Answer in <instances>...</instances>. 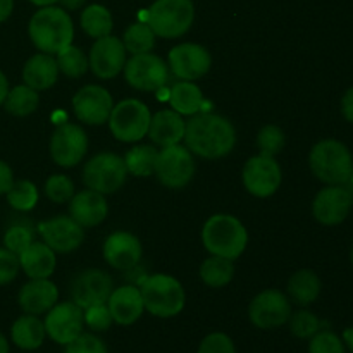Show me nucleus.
<instances>
[{
    "label": "nucleus",
    "mask_w": 353,
    "mask_h": 353,
    "mask_svg": "<svg viewBox=\"0 0 353 353\" xmlns=\"http://www.w3.org/2000/svg\"><path fill=\"white\" fill-rule=\"evenodd\" d=\"M185 143L192 154L203 159L226 157L236 145V131L226 117L212 112H199L186 123Z\"/></svg>",
    "instance_id": "f257e3e1"
},
{
    "label": "nucleus",
    "mask_w": 353,
    "mask_h": 353,
    "mask_svg": "<svg viewBox=\"0 0 353 353\" xmlns=\"http://www.w3.org/2000/svg\"><path fill=\"white\" fill-rule=\"evenodd\" d=\"M31 41L43 54L55 55L72 43L74 26L65 9L55 6L41 7L33 14L28 26Z\"/></svg>",
    "instance_id": "f03ea898"
},
{
    "label": "nucleus",
    "mask_w": 353,
    "mask_h": 353,
    "mask_svg": "<svg viewBox=\"0 0 353 353\" xmlns=\"http://www.w3.org/2000/svg\"><path fill=\"white\" fill-rule=\"evenodd\" d=\"M202 241L210 255L236 261L247 248L248 233L238 217L216 214L203 224Z\"/></svg>",
    "instance_id": "7ed1b4c3"
},
{
    "label": "nucleus",
    "mask_w": 353,
    "mask_h": 353,
    "mask_svg": "<svg viewBox=\"0 0 353 353\" xmlns=\"http://www.w3.org/2000/svg\"><path fill=\"white\" fill-rule=\"evenodd\" d=\"M145 310L154 317L169 319L185 309V290L181 283L169 274L147 276L140 286Z\"/></svg>",
    "instance_id": "20e7f679"
},
{
    "label": "nucleus",
    "mask_w": 353,
    "mask_h": 353,
    "mask_svg": "<svg viewBox=\"0 0 353 353\" xmlns=\"http://www.w3.org/2000/svg\"><path fill=\"white\" fill-rule=\"evenodd\" d=\"M309 164L314 176L326 185H345L353 172V157L338 140H323L310 150Z\"/></svg>",
    "instance_id": "39448f33"
},
{
    "label": "nucleus",
    "mask_w": 353,
    "mask_h": 353,
    "mask_svg": "<svg viewBox=\"0 0 353 353\" xmlns=\"http://www.w3.org/2000/svg\"><path fill=\"white\" fill-rule=\"evenodd\" d=\"M195 7L192 0H155L148 9L150 28L157 37L178 38L192 28Z\"/></svg>",
    "instance_id": "423d86ee"
},
{
    "label": "nucleus",
    "mask_w": 353,
    "mask_h": 353,
    "mask_svg": "<svg viewBox=\"0 0 353 353\" xmlns=\"http://www.w3.org/2000/svg\"><path fill=\"white\" fill-rule=\"evenodd\" d=\"M128 178V169L124 159L112 152H102L90 159L83 169V181L86 188L110 195L121 190Z\"/></svg>",
    "instance_id": "0eeeda50"
},
{
    "label": "nucleus",
    "mask_w": 353,
    "mask_h": 353,
    "mask_svg": "<svg viewBox=\"0 0 353 353\" xmlns=\"http://www.w3.org/2000/svg\"><path fill=\"white\" fill-rule=\"evenodd\" d=\"M150 119L152 114L143 102L137 99H126L112 107L109 128L116 140L134 143L148 133Z\"/></svg>",
    "instance_id": "6e6552de"
},
{
    "label": "nucleus",
    "mask_w": 353,
    "mask_h": 353,
    "mask_svg": "<svg viewBox=\"0 0 353 353\" xmlns=\"http://www.w3.org/2000/svg\"><path fill=\"white\" fill-rule=\"evenodd\" d=\"M154 174L168 188H185L195 174V161L192 152L179 143L164 147L159 150Z\"/></svg>",
    "instance_id": "1a4fd4ad"
},
{
    "label": "nucleus",
    "mask_w": 353,
    "mask_h": 353,
    "mask_svg": "<svg viewBox=\"0 0 353 353\" xmlns=\"http://www.w3.org/2000/svg\"><path fill=\"white\" fill-rule=\"evenodd\" d=\"M292 316L290 299L279 290H264L254 296L248 307L250 323L259 330H276L288 323Z\"/></svg>",
    "instance_id": "9d476101"
},
{
    "label": "nucleus",
    "mask_w": 353,
    "mask_h": 353,
    "mask_svg": "<svg viewBox=\"0 0 353 353\" xmlns=\"http://www.w3.org/2000/svg\"><path fill=\"white\" fill-rule=\"evenodd\" d=\"M88 150V137L85 130L74 123H62L55 128L50 138V155L61 168H74L83 161Z\"/></svg>",
    "instance_id": "9b49d317"
},
{
    "label": "nucleus",
    "mask_w": 353,
    "mask_h": 353,
    "mask_svg": "<svg viewBox=\"0 0 353 353\" xmlns=\"http://www.w3.org/2000/svg\"><path fill=\"white\" fill-rule=\"evenodd\" d=\"M123 71L126 81L140 92H155L162 88L169 78V65L152 52L133 55L126 61Z\"/></svg>",
    "instance_id": "f8f14e48"
},
{
    "label": "nucleus",
    "mask_w": 353,
    "mask_h": 353,
    "mask_svg": "<svg viewBox=\"0 0 353 353\" xmlns=\"http://www.w3.org/2000/svg\"><path fill=\"white\" fill-rule=\"evenodd\" d=\"M43 324L47 336L57 345L65 347L83 333V309L74 302L55 303L47 312Z\"/></svg>",
    "instance_id": "ddd939ff"
},
{
    "label": "nucleus",
    "mask_w": 353,
    "mask_h": 353,
    "mask_svg": "<svg viewBox=\"0 0 353 353\" xmlns=\"http://www.w3.org/2000/svg\"><path fill=\"white\" fill-rule=\"evenodd\" d=\"M243 185L254 196L268 199L278 192L281 185V168L274 157L255 155L243 168Z\"/></svg>",
    "instance_id": "4468645a"
},
{
    "label": "nucleus",
    "mask_w": 353,
    "mask_h": 353,
    "mask_svg": "<svg viewBox=\"0 0 353 353\" xmlns=\"http://www.w3.org/2000/svg\"><path fill=\"white\" fill-rule=\"evenodd\" d=\"M114 100L103 86L86 85L72 97V109L81 123L90 126H102L109 121Z\"/></svg>",
    "instance_id": "2eb2a0df"
},
{
    "label": "nucleus",
    "mask_w": 353,
    "mask_h": 353,
    "mask_svg": "<svg viewBox=\"0 0 353 353\" xmlns=\"http://www.w3.org/2000/svg\"><path fill=\"white\" fill-rule=\"evenodd\" d=\"M169 68L181 81H196L209 72L212 57L199 43H179L169 52Z\"/></svg>",
    "instance_id": "dca6fc26"
},
{
    "label": "nucleus",
    "mask_w": 353,
    "mask_h": 353,
    "mask_svg": "<svg viewBox=\"0 0 353 353\" xmlns=\"http://www.w3.org/2000/svg\"><path fill=\"white\" fill-rule=\"evenodd\" d=\"M88 64L97 78H116L126 65V48H124L123 40L112 34L97 38L90 50Z\"/></svg>",
    "instance_id": "f3484780"
},
{
    "label": "nucleus",
    "mask_w": 353,
    "mask_h": 353,
    "mask_svg": "<svg viewBox=\"0 0 353 353\" xmlns=\"http://www.w3.org/2000/svg\"><path fill=\"white\" fill-rule=\"evenodd\" d=\"M38 233L43 243H47L52 250L59 254L74 252L76 248L81 247L85 240V231L71 216H57L41 221L38 224Z\"/></svg>",
    "instance_id": "a211bd4d"
},
{
    "label": "nucleus",
    "mask_w": 353,
    "mask_h": 353,
    "mask_svg": "<svg viewBox=\"0 0 353 353\" xmlns=\"http://www.w3.org/2000/svg\"><path fill=\"white\" fill-rule=\"evenodd\" d=\"M112 278L100 269H86L79 272L71 285V296L83 310L99 303H107L112 293Z\"/></svg>",
    "instance_id": "6ab92c4d"
},
{
    "label": "nucleus",
    "mask_w": 353,
    "mask_h": 353,
    "mask_svg": "<svg viewBox=\"0 0 353 353\" xmlns=\"http://www.w3.org/2000/svg\"><path fill=\"white\" fill-rule=\"evenodd\" d=\"M352 210V200L343 185H330L321 190L312 202V214L324 226L343 223Z\"/></svg>",
    "instance_id": "aec40b11"
},
{
    "label": "nucleus",
    "mask_w": 353,
    "mask_h": 353,
    "mask_svg": "<svg viewBox=\"0 0 353 353\" xmlns=\"http://www.w3.org/2000/svg\"><path fill=\"white\" fill-rule=\"evenodd\" d=\"M141 243L130 231H114L103 241L102 254L107 264L117 271L134 268L141 259Z\"/></svg>",
    "instance_id": "412c9836"
},
{
    "label": "nucleus",
    "mask_w": 353,
    "mask_h": 353,
    "mask_svg": "<svg viewBox=\"0 0 353 353\" xmlns=\"http://www.w3.org/2000/svg\"><path fill=\"white\" fill-rule=\"evenodd\" d=\"M107 307H109L112 321L119 326H131L145 312L141 292L134 285H124L112 290L107 300Z\"/></svg>",
    "instance_id": "4be33fe9"
},
{
    "label": "nucleus",
    "mask_w": 353,
    "mask_h": 353,
    "mask_svg": "<svg viewBox=\"0 0 353 353\" xmlns=\"http://www.w3.org/2000/svg\"><path fill=\"white\" fill-rule=\"evenodd\" d=\"M69 216L76 221L81 228H93L103 223L109 214L105 195L93 190H83L74 193L69 200Z\"/></svg>",
    "instance_id": "5701e85b"
},
{
    "label": "nucleus",
    "mask_w": 353,
    "mask_h": 353,
    "mask_svg": "<svg viewBox=\"0 0 353 353\" xmlns=\"http://www.w3.org/2000/svg\"><path fill=\"white\" fill-rule=\"evenodd\" d=\"M59 290L50 279H31L19 290L17 302L24 314H47L57 303Z\"/></svg>",
    "instance_id": "b1692460"
},
{
    "label": "nucleus",
    "mask_w": 353,
    "mask_h": 353,
    "mask_svg": "<svg viewBox=\"0 0 353 353\" xmlns=\"http://www.w3.org/2000/svg\"><path fill=\"white\" fill-rule=\"evenodd\" d=\"M185 130L186 123L183 121L181 114L172 109H164L152 116L147 134L155 145L164 148L179 143L185 138Z\"/></svg>",
    "instance_id": "393cba45"
},
{
    "label": "nucleus",
    "mask_w": 353,
    "mask_h": 353,
    "mask_svg": "<svg viewBox=\"0 0 353 353\" xmlns=\"http://www.w3.org/2000/svg\"><path fill=\"white\" fill-rule=\"evenodd\" d=\"M59 78V65L54 55L50 54H34L33 57L28 59V62L23 68V79L24 85L30 88L41 92L48 90L57 83Z\"/></svg>",
    "instance_id": "a878e982"
},
{
    "label": "nucleus",
    "mask_w": 353,
    "mask_h": 353,
    "mask_svg": "<svg viewBox=\"0 0 353 353\" xmlns=\"http://www.w3.org/2000/svg\"><path fill=\"white\" fill-rule=\"evenodd\" d=\"M55 252L43 241H33L19 255V265L30 279H47L55 271Z\"/></svg>",
    "instance_id": "bb28decb"
},
{
    "label": "nucleus",
    "mask_w": 353,
    "mask_h": 353,
    "mask_svg": "<svg viewBox=\"0 0 353 353\" xmlns=\"http://www.w3.org/2000/svg\"><path fill=\"white\" fill-rule=\"evenodd\" d=\"M45 336V324L40 317L33 314H24L14 321L10 327V340L17 348L24 352H33L43 345Z\"/></svg>",
    "instance_id": "cd10ccee"
},
{
    "label": "nucleus",
    "mask_w": 353,
    "mask_h": 353,
    "mask_svg": "<svg viewBox=\"0 0 353 353\" xmlns=\"http://www.w3.org/2000/svg\"><path fill=\"white\" fill-rule=\"evenodd\" d=\"M321 288H323V285H321L319 276L314 271H310V269L296 271L288 279V286H286L288 299L293 300L300 307H307L316 302L321 293Z\"/></svg>",
    "instance_id": "c85d7f7f"
},
{
    "label": "nucleus",
    "mask_w": 353,
    "mask_h": 353,
    "mask_svg": "<svg viewBox=\"0 0 353 353\" xmlns=\"http://www.w3.org/2000/svg\"><path fill=\"white\" fill-rule=\"evenodd\" d=\"M169 103L181 116H195L203 105V93L193 81H179L171 88Z\"/></svg>",
    "instance_id": "c756f323"
},
{
    "label": "nucleus",
    "mask_w": 353,
    "mask_h": 353,
    "mask_svg": "<svg viewBox=\"0 0 353 353\" xmlns=\"http://www.w3.org/2000/svg\"><path fill=\"white\" fill-rule=\"evenodd\" d=\"M234 276L233 261L217 255H210L200 265V278L210 288H224L231 283Z\"/></svg>",
    "instance_id": "7c9ffc66"
},
{
    "label": "nucleus",
    "mask_w": 353,
    "mask_h": 353,
    "mask_svg": "<svg viewBox=\"0 0 353 353\" xmlns=\"http://www.w3.org/2000/svg\"><path fill=\"white\" fill-rule=\"evenodd\" d=\"M2 105L12 116L26 117L38 109V105H40V95H38L37 90L30 88L28 85L14 86L12 90H9Z\"/></svg>",
    "instance_id": "2f4dec72"
},
{
    "label": "nucleus",
    "mask_w": 353,
    "mask_h": 353,
    "mask_svg": "<svg viewBox=\"0 0 353 353\" xmlns=\"http://www.w3.org/2000/svg\"><path fill=\"white\" fill-rule=\"evenodd\" d=\"M159 150L152 145H137L130 148L124 155V164H126L128 174L145 178L152 176L155 171V162H157Z\"/></svg>",
    "instance_id": "473e14b6"
},
{
    "label": "nucleus",
    "mask_w": 353,
    "mask_h": 353,
    "mask_svg": "<svg viewBox=\"0 0 353 353\" xmlns=\"http://www.w3.org/2000/svg\"><path fill=\"white\" fill-rule=\"evenodd\" d=\"M81 28L88 37L102 38L112 33L114 21L109 9L100 3H92L81 12Z\"/></svg>",
    "instance_id": "72a5a7b5"
},
{
    "label": "nucleus",
    "mask_w": 353,
    "mask_h": 353,
    "mask_svg": "<svg viewBox=\"0 0 353 353\" xmlns=\"http://www.w3.org/2000/svg\"><path fill=\"white\" fill-rule=\"evenodd\" d=\"M155 37L154 30L150 28L148 23H133L131 26H128V30L124 31L123 43L126 52H131L133 55L138 54H147L152 52V48L155 47Z\"/></svg>",
    "instance_id": "f704fd0d"
},
{
    "label": "nucleus",
    "mask_w": 353,
    "mask_h": 353,
    "mask_svg": "<svg viewBox=\"0 0 353 353\" xmlns=\"http://www.w3.org/2000/svg\"><path fill=\"white\" fill-rule=\"evenodd\" d=\"M55 61H57L59 72L65 74L68 78H79V76L85 74L90 69L88 57L85 55V52L81 48L74 47V45H68L65 48H62L59 54H55Z\"/></svg>",
    "instance_id": "c9c22d12"
},
{
    "label": "nucleus",
    "mask_w": 353,
    "mask_h": 353,
    "mask_svg": "<svg viewBox=\"0 0 353 353\" xmlns=\"http://www.w3.org/2000/svg\"><path fill=\"white\" fill-rule=\"evenodd\" d=\"M7 202L17 212H28V210H33L38 203V188L34 186V183L28 181V179H19V181H14L10 186L9 192L6 193Z\"/></svg>",
    "instance_id": "e433bc0d"
},
{
    "label": "nucleus",
    "mask_w": 353,
    "mask_h": 353,
    "mask_svg": "<svg viewBox=\"0 0 353 353\" xmlns=\"http://www.w3.org/2000/svg\"><path fill=\"white\" fill-rule=\"evenodd\" d=\"M290 331L295 338L299 340H310L316 333L321 331V321L316 314H312L310 310H296V312H292L288 319Z\"/></svg>",
    "instance_id": "4c0bfd02"
},
{
    "label": "nucleus",
    "mask_w": 353,
    "mask_h": 353,
    "mask_svg": "<svg viewBox=\"0 0 353 353\" xmlns=\"http://www.w3.org/2000/svg\"><path fill=\"white\" fill-rule=\"evenodd\" d=\"M34 241V231L30 224H12L3 234V247L19 257L28 247Z\"/></svg>",
    "instance_id": "58836bf2"
},
{
    "label": "nucleus",
    "mask_w": 353,
    "mask_h": 353,
    "mask_svg": "<svg viewBox=\"0 0 353 353\" xmlns=\"http://www.w3.org/2000/svg\"><path fill=\"white\" fill-rule=\"evenodd\" d=\"M286 137L283 133V130L276 124H268V126L262 128L257 134V145L259 150L262 155H269V157H274L279 152L285 148Z\"/></svg>",
    "instance_id": "ea45409f"
},
{
    "label": "nucleus",
    "mask_w": 353,
    "mask_h": 353,
    "mask_svg": "<svg viewBox=\"0 0 353 353\" xmlns=\"http://www.w3.org/2000/svg\"><path fill=\"white\" fill-rule=\"evenodd\" d=\"M45 195L54 203H65L74 196V183L65 174H52L45 183Z\"/></svg>",
    "instance_id": "a19ab883"
},
{
    "label": "nucleus",
    "mask_w": 353,
    "mask_h": 353,
    "mask_svg": "<svg viewBox=\"0 0 353 353\" xmlns=\"http://www.w3.org/2000/svg\"><path fill=\"white\" fill-rule=\"evenodd\" d=\"M309 353H347V347L336 333L321 330L309 340Z\"/></svg>",
    "instance_id": "79ce46f5"
},
{
    "label": "nucleus",
    "mask_w": 353,
    "mask_h": 353,
    "mask_svg": "<svg viewBox=\"0 0 353 353\" xmlns=\"http://www.w3.org/2000/svg\"><path fill=\"white\" fill-rule=\"evenodd\" d=\"M83 319H85V326H88L95 333L107 331L114 323L107 303H99V305H92L85 309L83 310Z\"/></svg>",
    "instance_id": "37998d69"
},
{
    "label": "nucleus",
    "mask_w": 353,
    "mask_h": 353,
    "mask_svg": "<svg viewBox=\"0 0 353 353\" xmlns=\"http://www.w3.org/2000/svg\"><path fill=\"white\" fill-rule=\"evenodd\" d=\"M196 353H236V347L226 333H210L200 341Z\"/></svg>",
    "instance_id": "c03bdc74"
},
{
    "label": "nucleus",
    "mask_w": 353,
    "mask_h": 353,
    "mask_svg": "<svg viewBox=\"0 0 353 353\" xmlns=\"http://www.w3.org/2000/svg\"><path fill=\"white\" fill-rule=\"evenodd\" d=\"M64 353H109L107 352L105 343L95 334L81 333L76 340L65 345Z\"/></svg>",
    "instance_id": "a18cd8bd"
},
{
    "label": "nucleus",
    "mask_w": 353,
    "mask_h": 353,
    "mask_svg": "<svg viewBox=\"0 0 353 353\" xmlns=\"http://www.w3.org/2000/svg\"><path fill=\"white\" fill-rule=\"evenodd\" d=\"M19 269V257L6 247H0V286L14 281Z\"/></svg>",
    "instance_id": "49530a36"
},
{
    "label": "nucleus",
    "mask_w": 353,
    "mask_h": 353,
    "mask_svg": "<svg viewBox=\"0 0 353 353\" xmlns=\"http://www.w3.org/2000/svg\"><path fill=\"white\" fill-rule=\"evenodd\" d=\"M14 183V172L7 162L0 161V195H6Z\"/></svg>",
    "instance_id": "de8ad7c7"
},
{
    "label": "nucleus",
    "mask_w": 353,
    "mask_h": 353,
    "mask_svg": "<svg viewBox=\"0 0 353 353\" xmlns=\"http://www.w3.org/2000/svg\"><path fill=\"white\" fill-rule=\"evenodd\" d=\"M341 112H343L345 119L353 123V86L341 99Z\"/></svg>",
    "instance_id": "09e8293b"
},
{
    "label": "nucleus",
    "mask_w": 353,
    "mask_h": 353,
    "mask_svg": "<svg viewBox=\"0 0 353 353\" xmlns=\"http://www.w3.org/2000/svg\"><path fill=\"white\" fill-rule=\"evenodd\" d=\"M14 0H0V23L7 21L12 14Z\"/></svg>",
    "instance_id": "8fccbe9b"
},
{
    "label": "nucleus",
    "mask_w": 353,
    "mask_h": 353,
    "mask_svg": "<svg viewBox=\"0 0 353 353\" xmlns=\"http://www.w3.org/2000/svg\"><path fill=\"white\" fill-rule=\"evenodd\" d=\"M7 93H9V81H7L6 74L0 71V105H2L3 100H6Z\"/></svg>",
    "instance_id": "3c124183"
},
{
    "label": "nucleus",
    "mask_w": 353,
    "mask_h": 353,
    "mask_svg": "<svg viewBox=\"0 0 353 353\" xmlns=\"http://www.w3.org/2000/svg\"><path fill=\"white\" fill-rule=\"evenodd\" d=\"M59 2H61L65 9L76 10V9H79V7L85 6L86 0H59Z\"/></svg>",
    "instance_id": "603ef678"
},
{
    "label": "nucleus",
    "mask_w": 353,
    "mask_h": 353,
    "mask_svg": "<svg viewBox=\"0 0 353 353\" xmlns=\"http://www.w3.org/2000/svg\"><path fill=\"white\" fill-rule=\"evenodd\" d=\"M343 343H345V347H347L348 350L353 353V326L348 327V330H345Z\"/></svg>",
    "instance_id": "864d4df0"
},
{
    "label": "nucleus",
    "mask_w": 353,
    "mask_h": 353,
    "mask_svg": "<svg viewBox=\"0 0 353 353\" xmlns=\"http://www.w3.org/2000/svg\"><path fill=\"white\" fill-rule=\"evenodd\" d=\"M31 3H34V6L38 7H48V6H54V3H57L59 0H30Z\"/></svg>",
    "instance_id": "5fc2aeb1"
},
{
    "label": "nucleus",
    "mask_w": 353,
    "mask_h": 353,
    "mask_svg": "<svg viewBox=\"0 0 353 353\" xmlns=\"http://www.w3.org/2000/svg\"><path fill=\"white\" fill-rule=\"evenodd\" d=\"M0 353H9V341L3 336V333H0Z\"/></svg>",
    "instance_id": "6e6d98bb"
},
{
    "label": "nucleus",
    "mask_w": 353,
    "mask_h": 353,
    "mask_svg": "<svg viewBox=\"0 0 353 353\" xmlns=\"http://www.w3.org/2000/svg\"><path fill=\"white\" fill-rule=\"evenodd\" d=\"M345 190H347V192H348V195H350V200H352V205H353V183H350V181H348V183H345Z\"/></svg>",
    "instance_id": "4d7b16f0"
},
{
    "label": "nucleus",
    "mask_w": 353,
    "mask_h": 353,
    "mask_svg": "<svg viewBox=\"0 0 353 353\" xmlns=\"http://www.w3.org/2000/svg\"><path fill=\"white\" fill-rule=\"evenodd\" d=\"M350 261H352V265H353V247H352V252H350Z\"/></svg>",
    "instance_id": "13d9d810"
},
{
    "label": "nucleus",
    "mask_w": 353,
    "mask_h": 353,
    "mask_svg": "<svg viewBox=\"0 0 353 353\" xmlns=\"http://www.w3.org/2000/svg\"><path fill=\"white\" fill-rule=\"evenodd\" d=\"M348 181L353 183V172H352V176H350V179H348ZM348 181H347V183H348Z\"/></svg>",
    "instance_id": "bf43d9fd"
}]
</instances>
